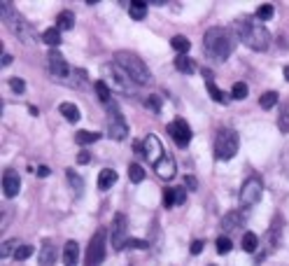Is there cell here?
<instances>
[{"instance_id": "49", "label": "cell", "mask_w": 289, "mask_h": 266, "mask_svg": "<svg viewBox=\"0 0 289 266\" xmlns=\"http://www.w3.org/2000/svg\"><path fill=\"white\" fill-rule=\"evenodd\" d=\"M28 115L38 117V115H40V112H38V108H35V105H28Z\"/></svg>"}, {"instance_id": "10", "label": "cell", "mask_w": 289, "mask_h": 266, "mask_svg": "<svg viewBox=\"0 0 289 266\" xmlns=\"http://www.w3.org/2000/svg\"><path fill=\"white\" fill-rule=\"evenodd\" d=\"M263 194V182L259 177H247L245 184L240 187V205L242 208H249V205L259 203V198Z\"/></svg>"}, {"instance_id": "18", "label": "cell", "mask_w": 289, "mask_h": 266, "mask_svg": "<svg viewBox=\"0 0 289 266\" xmlns=\"http://www.w3.org/2000/svg\"><path fill=\"white\" fill-rule=\"evenodd\" d=\"M56 261V245L52 240H45L40 247V266H54Z\"/></svg>"}, {"instance_id": "43", "label": "cell", "mask_w": 289, "mask_h": 266, "mask_svg": "<svg viewBox=\"0 0 289 266\" xmlns=\"http://www.w3.org/2000/svg\"><path fill=\"white\" fill-rule=\"evenodd\" d=\"M182 180H184V187H187L189 191H196V189H198V180H196L194 175H184Z\"/></svg>"}, {"instance_id": "21", "label": "cell", "mask_w": 289, "mask_h": 266, "mask_svg": "<svg viewBox=\"0 0 289 266\" xmlns=\"http://www.w3.org/2000/svg\"><path fill=\"white\" fill-rule=\"evenodd\" d=\"M89 82V73L82 68H73V75H70V80H68V87L70 89H84Z\"/></svg>"}, {"instance_id": "28", "label": "cell", "mask_w": 289, "mask_h": 266, "mask_svg": "<svg viewBox=\"0 0 289 266\" xmlns=\"http://www.w3.org/2000/svg\"><path fill=\"white\" fill-rule=\"evenodd\" d=\"M42 40L47 42L49 47H59L61 42H63V38H61V31L54 26V28H47V31L42 33Z\"/></svg>"}, {"instance_id": "50", "label": "cell", "mask_w": 289, "mask_h": 266, "mask_svg": "<svg viewBox=\"0 0 289 266\" xmlns=\"http://www.w3.org/2000/svg\"><path fill=\"white\" fill-rule=\"evenodd\" d=\"M12 63V56L10 54H3V66H10Z\"/></svg>"}, {"instance_id": "6", "label": "cell", "mask_w": 289, "mask_h": 266, "mask_svg": "<svg viewBox=\"0 0 289 266\" xmlns=\"http://www.w3.org/2000/svg\"><path fill=\"white\" fill-rule=\"evenodd\" d=\"M240 147V138L233 129H219L215 136V157L219 161H229L235 157V152Z\"/></svg>"}, {"instance_id": "12", "label": "cell", "mask_w": 289, "mask_h": 266, "mask_svg": "<svg viewBox=\"0 0 289 266\" xmlns=\"http://www.w3.org/2000/svg\"><path fill=\"white\" fill-rule=\"evenodd\" d=\"M145 159L147 161H152V164H159L163 157H166V150H163V145H161V140L154 136V133H149L147 138H145Z\"/></svg>"}, {"instance_id": "30", "label": "cell", "mask_w": 289, "mask_h": 266, "mask_svg": "<svg viewBox=\"0 0 289 266\" xmlns=\"http://www.w3.org/2000/svg\"><path fill=\"white\" fill-rule=\"evenodd\" d=\"M256 247H259V238H256V233L247 231L245 236H242V250H245V252H254Z\"/></svg>"}, {"instance_id": "4", "label": "cell", "mask_w": 289, "mask_h": 266, "mask_svg": "<svg viewBox=\"0 0 289 266\" xmlns=\"http://www.w3.org/2000/svg\"><path fill=\"white\" fill-rule=\"evenodd\" d=\"M115 63H119L121 68L128 73V77L133 80L135 84H152V73L145 66L138 54H131V52H117L115 54Z\"/></svg>"}, {"instance_id": "7", "label": "cell", "mask_w": 289, "mask_h": 266, "mask_svg": "<svg viewBox=\"0 0 289 266\" xmlns=\"http://www.w3.org/2000/svg\"><path fill=\"white\" fill-rule=\"evenodd\" d=\"M105 108H108V136L112 138V140H124V138L128 136V126L119 110V103L110 101Z\"/></svg>"}, {"instance_id": "15", "label": "cell", "mask_w": 289, "mask_h": 266, "mask_svg": "<svg viewBox=\"0 0 289 266\" xmlns=\"http://www.w3.org/2000/svg\"><path fill=\"white\" fill-rule=\"evenodd\" d=\"M247 222V208H242V210H231L226 212V217L222 219V229L224 231H231V229H238Z\"/></svg>"}, {"instance_id": "25", "label": "cell", "mask_w": 289, "mask_h": 266, "mask_svg": "<svg viewBox=\"0 0 289 266\" xmlns=\"http://www.w3.org/2000/svg\"><path fill=\"white\" fill-rule=\"evenodd\" d=\"M170 47L177 52V56H187V52L191 49V42H189V38H184V35H175L173 40H170Z\"/></svg>"}, {"instance_id": "8", "label": "cell", "mask_w": 289, "mask_h": 266, "mask_svg": "<svg viewBox=\"0 0 289 266\" xmlns=\"http://www.w3.org/2000/svg\"><path fill=\"white\" fill-rule=\"evenodd\" d=\"M47 61H49V75L54 77L56 82H63V84H66L68 80H70V75H73V68L68 66V61L63 59V56H61L59 49H49Z\"/></svg>"}, {"instance_id": "14", "label": "cell", "mask_w": 289, "mask_h": 266, "mask_svg": "<svg viewBox=\"0 0 289 266\" xmlns=\"http://www.w3.org/2000/svg\"><path fill=\"white\" fill-rule=\"evenodd\" d=\"M21 189V177L17 171H12V168H7L5 173H3V191H5L7 198H14L17 194H19Z\"/></svg>"}, {"instance_id": "32", "label": "cell", "mask_w": 289, "mask_h": 266, "mask_svg": "<svg viewBox=\"0 0 289 266\" xmlns=\"http://www.w3.org/2000/svg\"><path fill=\"white\" fill-rule=\"evenodd\" d=\"M205 87H208V94H210V98L212 101H219V103H226V96L222 94V89L217 87L212 80H205Z\"/></svg>"}, {"instance_id": "29", "label": "cell", "mask_w": 289, "mask_h": 266, "mask_svg": "<svg viewBox=\"0 0 289 266\" xmlns=\"http://www.w3.org/2000/svg\"><path fill=\"white\" fill-rule=\"evenodd\" d=\"M94 89H96V94H98V101L103 103V105H108L110 101H112V96H110V87L103 80H98V82L94 84Z\"/></svg>"}, {"instance_id": "22", "label": "cell", "mask_w": 289, "mask_h": 266, "mask_svg": "<svg viewBox=\"0 0 289 266\" xmlns=\"http://www.w3.org/2000/svg\"><path fill=\"white\" fill-rule=\"evenodd\" d=\"M101 138H103V133H98V131H77V133H75V143L87 147V145H91V143H98Z\"/></svg>"}, {"instance_id": "36", "label": "cell", "mask_w": 289, "mask_h": 266, "mask_svg": "<svg viewBox=\"0 0 289 266\" xmlns=\"http://www.w3.org/2000/svg\"><path fill=\"white\" fill-rule=\"evenodd\" d=\"M247 94H249V89H247V84H245V82H235L233 89H231V96H233L235 101H242V98H247Z\"/></svg>"}, {"instance_id": "23", "label": "cell", "mask_w": 289, "mask_h": 266, "mask_svg": "<svg viewBox=\"0 0 289 266\" xmlns=\"http://www.w3.org/2000/svg\"><path fill=\"white\" fill-rule=\"evenodd\" d=\"M59 110H61V115L66 117L68 122H80V108H77V105H75V103H70V101H66V103H61L59 105Z\"/></svg>"}, {"instance_id": "40", "label": "cell", "mask_w": 289, "mask_h": 266, "mask_svg": "<svg viewBox=\"0 0 289 266\" xmlns=\"http://www.w3.org/2000/svg\"><path fill=\"white\" fill-rule=\"evenodd\" d=\"M147 247V243L140 238H126V243H124V250H145Z\"/></svg>"}, {"instance_id": "1", "label": "cell", "mask_w": 289, "mask_h": 266, "mask_svg": "<svg viewBox=\"0 0 289 266\" xmlns=\"http://www.w3.org/2000/svg\"><path fill=\"white\" fill-rule=\"evenodd\" d=\"M233 33L242 45H247V47L254 49V52H266V49L270 47L268 28L261 26V24H256L252 17H240V19H235L233 21Z\"/></svg>"}, {"instance_id": "13", "label": "cell", "mask_w": 289, "mask_h": 266, "mask_svg": "<svg viewBox=\"0 0 289 266\" xmlns=\"http://www.w3.org/2000/svg\"><path fill=\"white\" fill-rule=\"evenodd\" d=\"M124 243H126V215L117 212L115 224H112V247L119 252V250H124Z\"/></svg>"}, {"instance_id": "33", "label": "cell", "mask_w": 289, "mask_h": 266, "mask_svg": "<svg viewBox=\"0 0 289 266\" xmlns=\"http://www.w3.org/2000/svg\"><path fill=\"white\" fill-rule=\"evenodd\" d=\"M128 177H131V182L140 184L142 180H145V168H142L140 164H131L128 166Z\"/></svg>"}, {"instance_id": "24", "label": "cell", "mask_w": 289, "mask_h": 266, "mask_svg": "<svg viewBox=\"0 0 289 266\" xmlns=\"http://www.w3.org/2000/svg\"><path fill=\"white\" fill-rule=\"evenodd\" d=\"M73 26H75V12L63 10V12L56 17V28H59V31H73Z\"/></svg>"}, {"instance_id": "2", "label": "cell", "mask_w": 289, "mask_h": 266, "mask_svg": "<svg viewBox=\"0 0 289 266\" xmlns=\"http://www.w3.org/2000/svg\"><path fill=\"white\" fill-rule=\"evenodd\" d=\"M233 45H235V33L233 31H226L222 26H215L205 31V38H203V47H205V56L210 61H217L222 63L226 61L233 52Z\"/></svg>"}, {"instance_id": "17", "label": "cell", "mask_w": 289, "mask_h": 266, "mask_svg": "<svg viewBox=\"0 0 289 266\" xmlns=\"http://www.w3.org/2000/svg\"><path fill=\"white\" fill-rule=\"evenodd\" d=\"M63 264L66 266H77L80 264V245L77 240H68L63 247Z\"/></svg>"}, {"instance_id": "16", "label": "cell", "mask_w": 289, "mask_h": 266, "mask_svg": "<svg viewBox=\"0 0 289 266\" xmlns=\"http://www.w3.org/2000/svg\"><path fill=\"white\" fill-rule=\"evenodd\" d=\"M154 171H156V175L161 177V180H173V177H175V171H177V168H175V161H173V159L166 154V157H163L161 161L154 166Z\"/></svg>"}, {"instance_id": "41", "label": "cell", "mask_w": 289, "mask_h": 266, "mask_svg": "<svg viewBox=\"0 0 289 266\" xmlns=\"http://www.w3.org/2000/svg\"><path fill=\"white\" fill-rule=\"evenodd\" d=\"M163 205H166V208H173V205H177L173 187H166V189H163Z\"/></svg>"}, {"instance_id": "19", "label": "cell", "mask_w": 289, "mask_h": 266, "mask_svg": "<svg viewBox=\"0 0 289 266\" xmlns=\"http://www.w3.org/2000/svg\"><path fill=\"white\" fill-rule=\"evenodd\" d=\"M119 180V175H117V171H112V168H103L101 175H98V189L101 191H108L115 187V182Z\"/></svg>"}, {"instance_id": "47", "label": "cell", "mask_w": 289, "mask_h": 266, "mask_svg": "<svg viewBox=\"0 0 289 266\" xmlns=\"http://www.w3.org/2000/svg\"><path fill=\"white\" fill-rule=\"evenodd\" d=\"M12 245H14V243H10V240H5V243H3V257H10V252H12Z\"/></svg>"}, {"instance_id": "44", "label": "cell", "mask_w": 289, "mask_h": 266, "mask_svg": "<svg viewBox=\"0 0 289 266\" xmlns=\"http://www.w3.org/2000/svg\"><path fill=\"white\" fill-rule=\"evenodd\" d=\"M175 201L180 205L187 201V187H175Z\"/></svg>"}, {"instance_id": "35", "label": "cell", "mask_w": 289, "mask_h": 266, "mask_svg": "<svg viewBox=\"0 0 289 266\" xmlns=\"http://www.w3.org/2000/svg\"><path fill=\"white\" fill-rule=\"evenodd\" d=\"M233 250V240L229 236H217V252L219 254H229Z\"/></svg>"}, {"instance_id": "38", "label": "cell", "mask_w": 289, "mask_h": 266, "mask_svg": "<svg viewBox=\"0 0 289 266\" xmlns=\"http://www.w3.org/2000/svg\"><path fill=\"white\" fill-rule=\"evenodd\" d=\"M33 252H35L33 245H19L17 250H14V257H17L19 261H24V259H28V257H31Z\"/></svg>"}, {"instance_id": "27", "label": "cell", "mask_w": 289, "mask_h": 266, "mask_svg": "<svg viewBox=\"0 0 289 266\" xmlns=\"http://www.w3.org/2000/svg\"><path fill=\"white\" fill-rule=\"evenodd\" d=\"M66 177H68V184L73 187L75 196H82V191H84V182H82V177L73 171V168H68L66 171Z\"/></svg>"}, {"instance_id": "31", "label": "cell", "mask_w": 289, "mask_h": 266, "mask_svg": "<svg viewBox=\"0 0 289 266\" xmlns=\"http://www.w3.org/2000/svg\"><path fill=\"white\" fill-rule=\"evenodd\" d=\"M277 103V91H266V94H261V98H259V105H261L263 110H273Z\"/></svg>"}, {"instance_id": "42", "label": "cell", "mask_w": 289, "mask_h": 266, "mask_svg": "<svg viewBox=\"0 0 289 266\" xmlns=\"http://www.w3.org/2000/svg\"><path fill=\"white\" fill-rule=\"evenodd\" d=\"M277 126H280V131H282V133H289V112H287V110L280 115V119H277Z\"/></svg>"}, {"instance_id": "5", "label": "cell", "mask_w": 289, "mask_h": 266, "mask_svg": "<svg viewBox=\"0 0 289 266\" xmlns=\"http://www.w3.org/2000/svg\"><path fill=\"white\" fill-rule=\"evenodd\" d=\"M103 82L108 84V87L117 89V91H121V94H126V96H133L135 87H138L119 63H105V66H103Z\"/></svg>"}, {"instance_id": "51", "label": "cell", "mask_w": 289, "mask_h": 266, "mask_svg": "<svg viewBox=\"0 0 289 266\" xmlns=\"http://www.w3.org/2000/svg\"><path fill=\"white\" fill-rule=\"evenodd\" d=\"M282 73H284V80H287V82H289V66H284V70H282Z\"/></svg>"}, {"instance_id": "11", "label": "cell", "mask_w": 289, "mask_h": 266, "mask_svg": "<svg viewBox=\"0 0 289 266\" xmlns=\"http://www.w3.org/2000/svg\"><path fill=\"white\" fill-rule=\"evenodd\" d=\"M168 133L170 138L175 140V145L180 147V150H187L189 143H191V129H189V124L184 119H175V122L168 124Z\"/></svg>"}, {"instance_id": "20", "label": "cell", "mask_w": 289, "mask_h": 266, "mask_svg": "<svg viewBox=\"0 0 289 266\" xmlns=\"http://www.w3.org/2000/svg\"><path fill=\"white\" fill-rule=\"evenodd\" d=\"M128 17L133 21H142L147 17V3H142V0H131V3H128Z\"/></svg>"}, {"instance_id": "45", "label": "cell", "mask_w": 289, "mask_h": 266, "mask_svg": "<svg viewBox=\"0 0 289 266\" xmlns=\"http://www.w3.org/2000/svg\"><path fill=\"white\" fill-rule=\"evenodd\" d=\"M203 247H205V243H203V240H194V243H191V247H189V252H191V254H201Z\"/></svg>"}, {"instance_id": "37", "label": "cell", "mask_w": 289, "mask_h": 266, "mask_svg": "<svg viewBox=\"0 0 289 266\" xmlns=\"http://www.w3.org/2000/svg\"><path fill=\"white\" fill-rule=\"evenodd\" d=\"M145 105H147V110H152V112H161V96H156V94H152L147 98V101H145Z\"/></svg>"}, {"instance_id": "39", "label": "cell", "mask_w": 289, "mask_h": 266, "mask_svg": "<svg viewBox=\"0 0 289 266\" xmlns=\"http://www.w3.org/2000/svg\"><path fill=\"white\" fill-rule=\"evenodd\" d=\"M10 89H12L14 94H24V91H26V82H24V80H21V77H10Z\"/></svg>"}, {"instance_id": "3", "label": "cell", "mask_w": 289, "mask_h": 266, "mask_svg": "<svg viewBox=\"0 0 289 266\" xmlns=\"http://www.w3.org/2000/svg\"><path fill=\"white\" fill-rule=\"evenodd\" d=\"M0 7H3V24L12 31L14 38H17L19 42H24V45H28V47H33L35 42H38V38L33 35L31 24H28V21L24 19V17H21V14L10 5V3H3Z\"/></svg>"}, {"instance_id": "48", "label": "cell", "mask_w": 289, "mask_h": 266, "mask_svg": "<svg viewBox=\"0 0 289 266\" xmlns=\"http://www.w3.org/2000/svg\"><path fill=\"white\" fill-rule=\"evenodd\" d=\"M35 173H38V177H47L52 171H49L47 166H40V168H38V171H35Z\"/></svg>"}, {"instance_id": "46", "label": "cell", "mask_w": 289, "mask_h": 266, "mask_svg": "<svg viewBox=\"0 0 289 266\" xmlns=\"http://www.w3.org/2000/svg\"><path fill=\"white\" fill-rule=\"evenodd\" d=\"M77 164L80 166L91 164V154H89V152H80V154H77Z\"/></svg>"}, {"instance_id": "9", "label": "cell", "mask_w": 289, "mask_h": 266, "mask_svg": "<svg viewBox=\"0 0 289 266\" xmlns=\"http://www.w3.org/2000/svg\"><path fill=\"white\" fill-rule=\"evenodd\" d=\"M105 259V229H98L87 247V266H101Z\"/></svg>"}, {"instance_id": "34", "label": "cell", "mask_w": 289, "mask_h": 266, "mask_svg": "<svg viewBox=\"0 0 289 266\" xmlns=\"http://www.w3.org/2000/svg\"><path fill=\"white\" fill-rule=\"evenodd\" d=\"M273 14H275V7L273 5H259L256 7V12H254V17L259 21H268V19H273Z\"/></svg>"}, {"instance_id": "26", "label": "cell", "mask_w": 289, "mask_h": 266, "mask_svg": "<svg viewBox=\"0 0 289 266\" xmlns=\"http://www.w3.org/2000/svg\"><path fill=\"white\" fill-rule=\"evenodd\" d=\"M175 68L180 70V73H184V75H194L196 61H191L189 56H177V59H175Z\"/></svg>"}]
</instances>
